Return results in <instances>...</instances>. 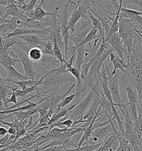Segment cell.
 Here are the masks:
<instances>
[{
    "label": "cell",
    "mask_w": 142,
    "mask_h": 151,
    "mask_svg": "<svg viewBox=\"0 0 142 151\" xmlns=\"http://www.w3.org/2000/svg\"><path fill=\"white\" fill-rule=\"evenodd\" d=\"M75 78L67 71L66 66L64 64L61 67L53 69L47 76L41 78L38 81V84L42 85L41 88L37 87L36 90L37 98L40 100L42 98L48 96L56 93L57 90L62 85L67 82H73Z\"/></svg>",
    "instance_id": "cell-1"
},
{
    "label": "cell",
    "mask_w": 142,
    "mask_h": 151,
    "mask_svg": "<svg viewBox=\"0 0 142 151\" xmlns=\"http://www.w3.org/2000/svg\"><path fill=\"white\" fill-rule=\"evenodd\" d=\"M120 38L126 46L128 52H132L134 46V40L137 34V26L133 21L120 17L119 20Z\"/></svg>",
    "instance_id": "cell-2"
},
{
    "label": "cell",
    "mask_w": 142,
    "mask_h": 151,
    "mask_svg": "<svg viewBox=\"0 0 142 151\" xmlns=\"http://www.w3.org/2000/svg\"><path fill=\"white\" fill-rule=\"evenodd\" d=\"M93 28L92 23L88 17L81 18V25L77 32L70 36V40H72L75 46L80 45L90 32Z\"/></svg>",
    "instance_id": "cell-3"
},
{
    "label": "cell",
    "mask_w": 142,
    "mask_h": 151,
    "mask_svg": "<svg viewBox=\"0 0 142 151\" xmlns=\"http://www.w3.org/2000/svg\"><path fill=\"white\" fill-rule=\"evenodd\" d=\"M13 49L17 53L18 55L20 58L21 63H22L25 70V76L29 78L31 80H35L37 75L34 70L32 62L28 56V54L25 53L23 50L20 48H19L17 45H15L12 47Z\"/></svg>",
    "instance_id": "cell-4"
},
{
    "label": "cell",
    "mask_w": 142,
    "mask_h": 151,
    "mask_svg": "<svg viewBox=\"0 0 142 151\" xmlns=\"http://www.w3.org/2000/svg\"><path fill=\"white\" fill-rule=\"evenodd\" d=\"M106 41L111 45L112 48L116 52V55H118L122 60H124V54L126 55L128 53V50L126 46L120 38L119 33L111 34L106 37Z\"/></svg>",
    "instance_id": "cell-5"
},
{
    "label": "cell",
    "mask_w": 142,
    "mask_h": 151,
    "mask_svg": "<svg viewBox=\"0 0 142 151\" xmlns=\"http://www.w3.org/2000/svg\"><path fill=\"white\" fill-rule=\"evenodd\" d=\"M108 83L113 102L117 105V106L123 104V100L120 95L119 87L120 83L118 78V72L114 76H112L110 73L108 76Z\"/></svg>",
    "instance_id": "cell-6"
},
{
    "label": "cell",
    "mask_w": 142,
    "mask_h": 151,
    "mask_svg": "<svg viewBox=\"0 0 142 151\" xmlns=\"http://www.w3.org/2000/svg\"><path fill=\"white\" fill-rule=\"evenodd\" d=\"M99 107V105L98 103L93 102L92 106L89 109L88 111L84 114V115L83 117H82L79 120L74 122L72 126V128L75 127L76 124L84 123V124L80 126V127L82 129L83 132H84V131L89 126L93 121L94 118L95 117V116L97 113Z\"/></svg>",
    "instance_id": "cell-7"
},
{
    "label": "cell",
    "mask_w": 142,
    "mask_h": 151,
    "mask_svg": "<svg viewBox=\"0 0 142 151\" xmlns=\"http://www.w3.org/2000/svg\"><path fill=\"white\" fill-rule=\"evenodd\" d=\"M122 134L120 131L115 133L113 131L105 139L103 142L101 147L98 150V151H115L117 150L120 147L119 137Z\"/></svg>",
    "instance_id": "cell-8"
},
{
    "label": "cell",
    "mask_w": 142,
    "mask_h": 151,
    "mask_svg": "<svg viewBox=\"0 0 142 151\" xmlns=\"http://www.w3.org/2000/svg\"><path fill=\"white\" fill-rule=\"evenodd\" d=\"M16 37L25 42L31 49L34 47H39L42 49L49 40L42 36L36 35H26Z\"/></svg>",
    "instance_id": "cell-9"
},
{
    "label": "cell",
    "mask_w": 142,
    "mask_h": 151,
    "mask_svg": "<svg viewBox=\"0 0 142 151\" xmlns=\"http://www.w3.org/2000/svg\"><path fill=\"white\" fill-rule=\"evenodd\" d=\"M117 1L115 0H109V1H92L90 0L89 2L91 6H97L101 9H102L103 12L106 14H112L113 16H114L115 13H113L112 11L115 10L117 12L119 8L120 5L117 4Z\"/></svg>",
    "instance_id": "cell-10"
},
{
    "label": "cell",
    "mask_w": 142,
    "mask_h": 151,
    "mask_svg": "<svg viewBox=\"0 0 142 151\" xmlns=\"http://www.w3.org/2000/svg\"><path fill=\"white\" fill-rule=\"evenodd\" d=\"M74 57L75 55H72L70 57L68 61L65 60L64 62V64L66 66L67 71L70 73L72 76H73L77 81L75 89V93H77L80 92L82 89L83 84V80L81 78L80 70L74 66H73V61Z\"/></svg>",
    "instance_id": "cell-11"
},
{
    "label": "cell",
    "mask_w": 142,
    "mask_h": 151,
    "mask_svg": "<svg viewBox=\"0 0 142 151\" xmlns=\"http://www.w3.org/2000/svg\"><path fill=\"white\" fill-rule=\"evenodd\" d=\"M22 22L20 18L12 17L9 22L0 25L1 37H6L15 31L21 25Z\"/></svg>",
    "instance_id": "cell-12"
},
{
    "label": "cell",
    "mask_w": 142,
    "mask_h": 151,
    "mask_svg": "<svg viewBox=\"0 0 142 151\" xmlns=\"http://www.w3.org/2000/svg\"><path fill=\"white\" fill-rule=\"evenodd\" d=\"M70 4L75 5L73 1L68 0L66 4L64 6L63 12L62 14H58L57 15L58 23L60 26L59 29H60L61 33H63L68 28L69 19L70 18V14H68V6Z\"/></svg>",
    "instance_id": "cell-13"
},
{
    "label": "cell",
    "mask_w": 142,
    "mask_h": 151,
    "mask_svg": "<svg viewBox=\"0 0 142 151\" xmlns=\"http://www.w3.org/2000/svg\"><path fill=\"white\" fill-rule=\"evenodd\" d=\"M109 57L111 63L108 65V67H110L111 64H113V70L111 73V75H115L117 73L118 69L124 73L126 68L127 67V63L126 62H124L118 55L114 54L113 53H111L109 54Z\"/></svg>",
    "instance_id": "cell-14"
},
{
    "label": "cell",
    "mask_w": 142,
    "mask_h": 151,
    "mask_svg": "<svg viewBox=\"0 0 142 151\" xmlns=\"http://www.w3.org/2000/svg\"><path fill=\"white\" fill-rule=\"evenodd\" d=\"M9 16H12V17H14L20 18L23 22L26 23L29 17L22 14L17 6L14 4V0H11V4L6 7V14L4 17L6 18Z\"/></svg>",
    "instance_id": "cell-15"
},
{
    "label": "cell",
    "mask_w": 142,
    "mask_h": 151,
    "mask_svg": "<svg viewBox=\"0 0 142 151\" xmlns=\"http://www.w3.org/2000/svg\"><path fill=\"white\" fill-rule=\"evenodd\" d=\"M102 40H100L96 47L92 46L91 43L85 45V52L84 55V63H88L92 61L95 57L98 50L99 48Z\"/></svg>",
    "instance_id": "cell-16"
},
{
    "label": "cell",
    "mask_w": 142,
    "mask_h": 151,
    "mask_svg": "<svg viewBox=\"0 0 142 151\" xmlns=\"http://www.w3.org/2000/svg\"><path fill=\"white\" fill-rule=\"evenodd\" d=\"M44 2V0H42L41 1L40 4L36 6L34 11L28 16L29 18L35 21H41L43 19H44L46 16H51L52 15V12H46L43 9L42 5L43 4Z\"/></svg>",
    "instance_id": "cell-17"
},
{
    "label": "cell",
    "mask_w": 142,
    "mask_h": 151,
    "mask_svg": "<svg viewBox=\"0 0 142 151\" xmlns=\"http://www.w3.org/2000/svg\"><path fill=\"white\" fill-rule=\"evenodd\" d=\"M75 86V84L72 85L71 87L69 88V89L66 92L62 95H57V94H54L53 97V101L52 103V106L49 110H51L53 111L54 114L58 111H59L58 109L59 104L62 102V101L65 99L66 97L67 96V95L69 94V93L72 91V90L73 89Z\"/></svg>",
    "instance_id": "cell-18"
},
{
    "label": "cell",
    "mask_w": 142,
    "mask_h": 151,
    "mask_svg": "<svg viewBox=\"0 0 142 151\" xmlns=\"http://www.w3.org/2000/svg\"><path fill=\"white\" fill-rule=\"evenodd\" d=\"M12 90L9 88V85H6L2 80V78L0 77V100L1 101H2L7 109L9 106L7 104V95H12Z\"/></svg>",
    "instance_id": "cell-19"
},
{
    "label": "cell",
    "mask_w": 142,
    "mask_h": 151,
    "mask_svg": "<svg viewBox=\"0 0 142 151\" xmlns=\"http://www.w3.org/2000/svg\"><path fill=\"white\" fill-rule=\"evenodd\" d=\"M21 41L16 37H10L7 38H1V46H0V52H6L9 49L11 48L15 45H17Z\"/></svg>",
    "instance_id": "cell-20"
},
{
    "label": "cell",
    "mask_w": 142,
    "mask_h": 151,
    "mask_svg": "<svg viewBox=\"0 0 142 151\" xmlns=\"http://www.w3.org/2000/svg\"><path fill=\"white\" fill-rule=\"evenodd\" d=\"M18 62H19L11 58L6 52H0V63L6 70L10 66L16 68V64Z\"/></svg>",
    "instance_id": "cell-21"
},
{
    "label": "cell",
    "mask_w": 142,
    "mask_h": 151,
    "mask_svg": "<svg viewBox=\"0 0 142 151\" xmlns=\"http://www.w3.org/2000/svg\"><path fill=\"white\" fill-rule=\"evenodd\" d=\"M2 80L5 82H8V83H12L14 84L17 85L18 87H20L21 89H22V90H24L25 89H26L28 87H31L35 85H37L38 86L39 85L38 84V81L37 80H23V81H14L12 79H3Z\"/></svg>",
    "instance_id": "cell-22"
},
{
    "label": "cell",
    "mask_w": 142,
    "mask_h": 151,
    "mask_svg": "<svg viewBox=\"0 0 142 151\" xmlns=\"http://www.w3.org/2000/svg\"><path fill=\"white\" fill-rule=\"evenodd\" d=\"M28 56L32 62L38 63L43 57L42 50L39 47H34L31 48L28 53Z\"/></svg>",
    "instance_id": "cell-23"
},
{
    "label": "cell",
    "mask_w": 142,
    "mask_h": 151,
    "mask_svg": "<svg viewBox=\"0 0 142 151\" xmlns=\"http://www.w3.org/2000/svg\"><path fill=\"white\" fill-rule=\"evenodd\" d=\"M98 104L100 106L102 107V109L103 111H106L111 118H113V112H112V105H111L110 102L107 100V99L104 96L103 92L101 94L100 99L98 102Z\"/></svg>",
    "instance_id": "cell-24"
},
{
    "label": "cell",
    "mask_w": 142,
    "mask_h": 151,
    "mask_svg": "<svg viewBox=\"0 0 142 151\" xmlns=\"http://www.w3.org/2000/svg\"><path fill=\"white\" fill-rule=\"evenodd\" d=\"M125 90L127 92L129 103L138 104L139 101V98L137 90H133L132 86L130 84H127V86L125 88Z\"/></svg>",
    "instance_id": "cell-25"
},
{
    "label": "cell",
    "mask_w": 142,
    "mask_h": 151,
    "mask_svg": "<svg viewBox=\"0 0 142 151\" xmlns=\"http://www.w3.org/2000/svg\"><path fill=\"white\" fill-rule=\"evenodd\" d=\"M7 73L9 76V79H12V78H16L19 81H23V80H31L29 78L25 76H23L20 74L18 71L16 69V68L13 66L9 67L7 69Z\"/></svg>",
    "instance_id": "cell-26"
},
{
    "label": "cell",
    "mask_w": 142,
    "mask_h": 151,
    "mask_svg": "<svg viewBox=\"0 0 142 151\" xmlns=\"http://www.w3.org/2000/svg\"><path fill=\"white\" fill-rule=\"evenodd\" d=\"M103 142L94 145H85L78 148H65L61 151H95L98 150L102 145Z\"/></svg>",
    "instance_id": "cell-27"
},
{
    "label": "cell",
    "mask_w": 142,
    "mask_h": 151,
    "mask_svg": "<svg viewBox=\"0 0 142 151\" xmlns=\"http://www.w3.org/2000/svg\"><path fill=\"white\" fill-rule=\"evenodd\" d=\"M85 52V45L80 47L76 51V61L74 67L80 70L81 67L84 63V55Z\"/></svg>",
    "instance_id": "cell-28"
},
{
    "label": "cell",
    "mask_w": 142,
    "mask_h": 151,
    "mask_svg": "<svg viewBox=\"0 0 142 151\" xmlns=\"http://www.w3.org/2000/svg\"><path fill=\"white\" fill-rule=\"evenodd\" d=\"M37 87H38V85H35L33 86L28 87L24 90H18V86L17 88L14 90V93L18 98H20V99H25L27 96V94L32 93L33 91H36V90Z\"/></svg>",
    "instance_id": "cell-29"
},
{
    "label": "cell",
    "mask_w": 142,
    "mask_h": 151,
    "mask_svg": "<svg viewBox=\"0 0 142 151\" xmlns=\"http://www.w3.org/2000/svg\"><path fill=\"white\" fill-rule=\"evenodd\" d=\"M53 45H54L53 50H54V53L55 58H56L60 62L61 65H63L64 63V62L65 59H64V57H63V55L62 53V51L59 48L56 40L53 41Z\"/></svg>",
    "instance_id": "cell-30"
},
{
    "label": "cell",
    "mask_w": 142,
    "mask_h": 151,
    "mask_svg": "<svg viewBox=\"0 0 142 151\" xmlns=\"http://www.w3.org/2000/svg\"><path fill=\"white\" fill-rule=\"evenodd\" d=\"M53 46L54 45H53V42L50 40H49L47 43L42 49L43 54L49 55L55 57L54 50H53Z\"/></svg>",
    "instance_id": "cell-31"
},
{
    "label": "cell",
    "mask_w": 142,
    "mask_h": 151,
    "mask_svg": "<svg viewBox=\"0 0 142 151\" xmlns=\"http://www.w3.org/2000/svg\"><path fill=\"white\" fill-rule=\"evenodd\" d=\"M77 93H72L69 96H67L65 99L62 101V102L59 104V106H58V110H60L61 109L64 108V107L67 106L68 105H70L71 102H72L76 97Z\"/></svg>",
    "instance_id": "cell-32"
},
{
    "label": "cell",
    "mask_w": 142,
    "mask_h": 151,
    "mask_svg": "<svg viewBox=\"0 0 142 151\" xmlns=\"http://www.w3.org/2000/svg\"><path fill=\"white\" fill-rule=\"evenodd\" d=\"M74 123V121L71 119H67L63 121H58L57 122L56 124H54V127H59L61 126H64L66 127H67L68 129L70 128H72V126Z\"/></svg>",
    "instance_id": "cell-33"
},
{
    "label": "cell",
    "mask_w": 142,
    "mask_h": 151,
    "mask_svg": "<svg viewBox=\"0 0 142 151\" xmlns=\"http://www.w3.org/2000/svg\"><path fill=\"white\" fill-rule=\"evenodd\" d=\"M18 86H16V87H11L9 86V88L12 90V93L11 95V96L10 98H7V104H9L11 102H12L14 104V105L17 104V96L16 95V94L14 93V90L15 89L17 88Z\"/></svg>",
    "instance_id": "cell-34"
},
{
    "label": "cell",
    "mask_w": 142,
    "mask_h": 151,
    "mask_svg": "<svg viewBox=\"0 0 142 151\" xmlns=\"http://www.w3.org/2000/svg\"><path fill=\"white\" fill-rule=\"evenodd\" d=\"M133 127L135 131L138 133L141 134L142 136V121L138 119L134 124Z\"/></svg>",
    "instance_id": "cell-35"
},
{
    "label": "cell",
    "mask_w": 142,
    "mask_h": 151,
    "mask_svg": "<svg viewBox=\"0 0 142 151\" xmlns=\"http://www.w3.org/2000/svg\"><path fill=\"white\" fill-rule=\"evenodd\" d=\"M126 4H134L137 6L138 7L142 9V0H137V1H123V5H125Z\"/></svg>",
    "instance_id": "cell-36"
},
{
    "label": "cell",
    "mask_w": 142,
    "mask_h": 151,
    "mask_svg": "<svg viewBox=\"0 0 142 151\" xmlns=\"http://www.w3.org/2000/svg\"><path fill=\"white\" fill-rule=\"evenodd\" d=\"M137 109L138 111V119L142 121V100L141 102L138 103Z\"/></svg>",
    "instance_id": "cell-37"
},
{
    "label": "cell",
    "mask_w": 142,
    "mask_h": 151,
    "mask_svg": "<svg viewBox=\"0 0 142 151\" xmlns=\"http://www.w3.org/2000/svg\"><path fill=\"white\" fill-rule=\"evenodd\" d=\"M49 110L44 109V108H41L38 111V112L40 113V117L38 119H41L42 117H43V116L47 115L49 114Z\"/></svg>",
    "instance_id": "cell-38"
},
{
    "label": "cell",
    "mask_w": 142,
    "mask_h": 151,
    "mask_svg": "<svg viewBox=\"0 0 142 151\" xmlns=\"http://www.w3.org/2000/svg\"><path fill=\"white\" fill-rule=\"evenodd\" d=\"M6 14V7L0 5V18L4 17Z\"/></svg>",
    "instance_id": "cell-39"
},
{
    "label": "cell",
    "mask_w": 142,
    "mask_h": 151,
    "mask_svg": "<svg viewBox=\"0 0 142 151\" xmlns=\"http://www.w3.org/2000/svg\"><path fill=\"white\" fill-rule=\"evenodd\" d=\"M8 134V129L3 127H1L0 128V135H1V137H4L6 135H7Z\"/></svg>",
    "instance_id": "cell-40"
},
{
    "label": "cell",
    "mask_w": 142,
    "mask_h": 151,
    "mask_svg": "<svg viewBox=\"0 0 142 151\" xmlns=\"http://www.w3.org/2000/svg\"><path fill=\"white\" fill-rule=\"evenodd\" d=\"M17 132V129L14 127H9L8 129V133L10 135H16Z\"/></svg>",
    "instance_id": "cell-41"
},
{
    "label": "cell",
    "mask_w": 142,
    "mask_h": 151,
    "mask_svg": "<svg viewBox=\"0 0 142 151\" xmlns=\"http://www.w3.org/2000/svg\"><path fill=\"white\" fill-rule=\"evenodd\" d=\"M11 3V0H0V5L7 7Z\"/></svg>",
    "instance_id": "cell-42"
},
{
    "label": "cell",
    "mask_w": 142,
    "mask_h": 151,
    "mask_svg": "<svg viewBox=\"0 0 142 151\" xmlns=\"http://www.w3.org/2000/svg\"><path fill=\"white\" fill-rule=\"evenodd\" d=\"M10 21H11V19H8L7 18H0V25L6 24L7 23L9 22Z\"/></svg>",
    "instance_id": "cell-43"
},
{
    "label": "cell",
    "mask_w": 142,
    "mask_h": 151,
    "mask_svg": "<svg viewBox=\"0 0 142 151\" xmlns=\"http://www.w3.org/2000/svg\"><path fill=\"white\" fill-rule=\"evenodd\" d=\"M137 32H138V33H139L140 34H141V35H142V31H139V30H138V29H137Z\"/></svg>",
    "instance_id": "cell-44"
},
{
    "label": "cell",
    "mask_w": 142,
    "mask_h": 151,
    "mask_svg": "<svg viewBox=\"0 0 142 151\" xmlns=\"http://www.w3.org/2000/svg\"><path fill=\"white\" fill-rule=\"evenodd\" d=\"M138 33V34H139V35H140V36H141V37H142V35H141V34H140V33H138V32H137Z\"/></svg>",
    "instance_id": "cell-45"
}]
</instances>
